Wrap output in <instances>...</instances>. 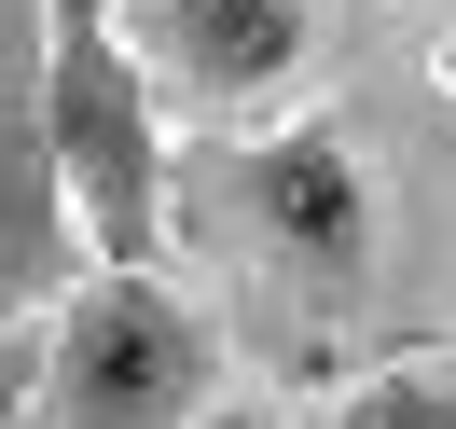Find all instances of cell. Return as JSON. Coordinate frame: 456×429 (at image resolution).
I'll return each instance as SVG.
<instances>
[{
    "label": "cell",
    "instance_id": "obj_5",
    "mask_svg": "<svg viewBox=\"0 0 456 429\" xmlns=\"http://www.w3.org/2000/svg\"><path fill=\"white\" fill-rule=\"evenodd\" d=\"M125 42L152 56L167 111H249L318 56V0H125Z\"/></svg>",
    "mask_w": 456,
    "mask_h": 429
},
{
    "label": "cell",
    "instance_id": "obj_7",
    "mask_svg": "<svg viewBox=\"0 0 456 429\" xmlns=\"http://www.w3.org/2000/svg\"><path fill=\"white\" fill-rule=\"evenodd\" d=\"M28 401H42V333L0 318V429H28Z\"/></svg>",
    "mask_w": 456,
    "mask_h": 429
},
{
    "label": "cell",
    "instance_id": "obj_3",
    "mask_svg": "<svg viewBox=\"0 0 456 429\" xmlns=\"http://www.w3.org/2000/svg\"><path fill=\"white\" fill-rule=\"evenodd\" d=\"M222 401V318L167 263H97L42 318V429H194Z\"/></svg>",
    "mask_w": 456,
    "mask_h": 429
},
{
    "label": "cell",
    "instance_id": "obj_6",
    "mask_svg": "<svg viewBox=\"0 0 456 429\" xmlns=\"http://www.w3.org/2000/svg\"><path fill=\"white\" fill-rule=\"evenodd\" d=\"M318 429H456V346H415V360L346 374V401Z\"/></svg>",
    "mask_w": 456,
    "mask_h": 429
},
{
    "label": "cell",
    "instance_id": "obj_2",
    "mask_svg": "<svg viewBox=\"0 0 456 429\" xmlns=\"http://www.w3.org/2000/svg\"><path fill=\"white\" fill-rule=\"evenodd\" d=\"M42 111H56V167L84 208L97 263H167L180 222V153H167V84L125 42V0H42Z\"/></svg>",
    "mask_w": 456,
    "mask_h": 429
},
{
    "label": "cell",
    "instance_id": "obj_1",
    "mask_svg": "<svg viewBox=\"0 0 456 429\" xmlns=\"http://www.w3.org/2000/svg\"><path fill=\"white\" fill-rule=\"evenodd\" d=\"M167 208L235 263V277H277L290 305H360L373 291V153H360L346 111L249 125V139L180 153Z\"/></svg>",
    "mask_w": 456,
    "mask_h": 429
},
{
    "label": "cell",
    "instance_id": "obj_4",
    "mask_svg": "<svg viewBox=\"0 0 456 429\" xmlns=\"http://www.w3.org/2000/svg\"><path fill=\"white\" fill-rule=\"evenodd\" d=\"M84 277L97 250L56 167V111H42V0H0V318H56Z\"/></svg>",
    "mask_w": 456,
    "mask_h": 429
}]
</instances>
